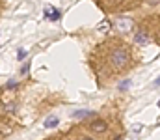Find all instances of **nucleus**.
Here are the masks:
<instances>
[{
	"mask_svg": "<svg viewBox=\"0 0 160 140\" xmlns=\"http://www.w3.org/2000/svg\"><path fill=\"white\" fill-rule=\"evenodd\" d=\"M21 73H22V75H26V73H28V64H26V65H24V67L21 69Z\"/></svg>",
	"mask_w": 160,
	"mask_h": 140,
	"instance_id": "nucleus-14",
	"label": "nucleus"
},
{
	"mask_svg": "<svg viewBox=\"0 0 160 140\" xmlns=\"http://www.w3.org/2000/svg\"><path fill=\"white\" fill-rule=\"evenodd\" d=\"M116 26H118V30H119V32H130V30H132V21H130V19L121 17V19L116 21Z\"/></svg>",
	"mask_w": 160,
	"mask_h": 140,
	"instance_id": "nucleus-2",
	"label": "nucleus"
},
{
	"mask_svg": "<svg viewBox=\"0 0 160 140\" xmlns=\"http://www.w3.org/2000/svg\"><path fill=\"white\" fill-rule=\"evenodd\" d=\"M130 88V79H125V80H121L119 86H118V90L119 92H125V90H128Z\"/></svg>",
	"mask_w": 160,
	"mask_h": 140,
	"instance_id": "nucleus-8",
	"label": "nucleus"
},
{
	"mask_svg": "<svg viewBox=\"0 0 160 140\" xmlns=\"http://www.w3.org/2000/svg\"><path fill=\"white\" fill-rule=\"evenodd\" d=\"M116 140H121V137H118V138H116Z\"/></svg>",
	"mask_w": 160,
	"mask_h": 140,
	"instance_id": "nucleus-18",
	"label": "nucleus"
},
{
	"mask_svg": "<svg viewBox=\"0 0 160 140\" xmlns=\"http://www.w3.org/2000/svg\"><path fill=\"white\" fill-rule=\"evenodd\" d=\"M6 86H8V88H13V86H15V80H9V82H8Z\"/></svg>",
	"mask_w": 160,
	"mask_h": 140,
	"instance_id": "nucleus-15",
	"label": "nucleus"
},
{
	"mask_svg": "<svg viewBox=\"0 0 160 140\" xmlns=\"http://www.w3.org/2000/svg\"><path fill=\"white\" fill-rule=\"evenodd\" d=\"M121 2H123V0H108V4H110L112 8H116V6H119Z\"/></svg>",
	"mask_w": 160,
	"mask_h": 140,
	"instance_id": "nucleus-13",
	"label": "nucleus"
},
{
	"mask_svg": "<svg viewBox=\"0 0 160 140\" xmlns=\"http://www.w3.org/2000/svg\"><path fill=\"white\" fill-rule=\"evenodd\" d=\"M88 116H95L91 110H86V108H82V110H75L73 112V118H77V120H84V118H88Z\"/></svg>",
	"mask_w": 160,
	"mask_h": 140,
	"instance_id": "nucleus-6",
	"label": "nucleus"
},
{
	"mask_svg": "<svg viewBox=\"0 0 160 140\" xmlns=\"http://www.w3.org/2000/svg\"><path fill=\"white\" fill-rule=\"evenodd\" d=\"M91 131H95V133H104V131H108V125H106V122H102V120H95V122H91Z\"/></svg>",
	"mask_w": 160,
	"mask_h": 140,
	"instance_id": "nucleus-3",
	"label": "nucleus"
},
{
	"mask_svg": "<svg viewBox=\"0 0 160 140\" xmlns=\"http://www.w3.org/2000/svg\"><path fill=\"white\" fill-rule=\"evenodd\" d=\"M108 26H110V23H108V21H102V23L99 24V32H106Z\"/></svg>",
	"mask_w": 160,
	"mask_h": 140,
	"instance_id": "nucleus-9",
	"label": "nucleus"
},
{
	"mask_svg": "<svg viewBox=\"0 0 160 140\" xmlns=\"http://www.w3.org/2000/svg\"><path fill=\"white\" fill-rule=\"evenodd\" d=\"M45 17L50 19V21H58V19H60V11H58L56 8L47 6V8H45Z\"/></svg>",
	"mask_w": 160,
	"mask_h": 140,
	"instance_id": "nucleus-4",
	"label": "nucleus"
},
{
	"mask_svg": "<svg viewBox=\"0 0 160 140\" xmlns=\"http://www.w3.org/2000/svg\"><path fill=\"white\" fill-rule=\"evenodd\" d=\"M6 110L11 112V110H13V103H4V105H2V112H6Z\"/></svg>",
	"mask_w": 160,
	"mask_h": 140,
	"instance_id": "nucleus-11",
	"label": "nucleus"
},
{
	"mask_svg": "<svg viewBox=\"0 0 160 140\" xmlns=\"http://www.w3.org/2000/svg\"><path fill=\"white\" fill-rule=\"evenodd\" d=\"M110 60H112V64H114L116 69H123L130 62V52L127 49H121V47L119 49H114L112 54H110Z\"/></svg>",
	"mask_w": 160,
	"mask_h": 140,
	"instance_id": "nucleus-1",
	"label": "nucleus"
},
{
	"mask_svg": "<svg viewBox=\"0 0 160 140\" xmlns=\"http://www.w3.org/2000/svg\"><path fill=\"white\" fill-rule=\"evenodd\" d=\"M17 58L22 62V60L26 58V50H24V49H19V50H17Z\"/></svg>",
	"mask_w": 160,
	"mask_h": 140,
	"instance_id": "nucleus-10",
	"label": "nucleus"
},
{
	"mask_svg": "<svg viewBox=\"0 0 160 140\" xmlns=\"http://www.w3.org/2000/svg\"><path fill=\"white\" fill-rule=\"evenodd\" d=\"M80 140H93V138H89V137H82Z\"/></svg>",
	"mask_w": 160,
	"mask_h": 140,
	"instance_id": "nucleus-17",
	"label": "nucleus"
},
{
	"mask_svg": "<svg viewBox=\"0 0 160 140\" xmlns=\"http://www.w3.org/2000/svg\"><path fill=\"white\" fill-rule=\"evenodd\" d=\"M58 123H60V120H58L56 116H54V118H47V120H45V127H47V129H50V127H56Z\"/></svg>",
	"mask_w": 160,
	"mask_h": 140,
	"instance_id": "nucleus-7",
	"label": "nucleus"
},
{
	"mask_svg": "<svg viewBox=\"0 0 160 140\" xmlns=\"http://www.w3.org/2000/svg\"><path fill=\"white\" fill-rule=\"evenodd\" d=\"M158 106H160V101H158Z\"/></svg>",
	"mask_w": 160,
	"mask_h": 140,
	"instance_id": "nucleus-19",
	"label": "nucleus"
},
{
	"mask_svg": "<svg viewBox=\"0 0 160 140\" xmlns=\"http://www.w3.org/2000/svg\"><path fill=\"white\" fill-rule=\"evenodd\" d=\"M142 129H143V125H142V123H136V125H132V131H134V133H140Z\"/></svg>",
	"mask_w": 160,
	"mask_h": 140,
	"instance_id": "nucleus-12",
	"label": "nucleus"
},
{
	"mask_svg": "<svg viewBox=\"0 0 160 140\" xmlns=\"http://www.w3.org/2000/svg\"><path fill=\"white\" fill-rule=\"evenodd\" d=\"M134 41H136L138 45H145V43H149V36H147V32H138V34L134 36Z\"/></svg>",
	"mask_w": 160,
	"mask_h": 140,
	"instance_id": "nucleus-5",
	"label": "nucleus"
},
{
	"mask_svg": "<svg viewBox=\"0 0 160 140\" xmlns=\"http://www.w3.org/2000/svg\"><path fill=\"white\" fill-rule=\"evenodd\" d=\"M155 86H160V77L157 79V80H155Z\"/></svg>",
	"mask_w": 160,
	"mask_h": 140,
	"instance_id": "nucleus-16",
	"label": "nucleus"
}]
</instances>
